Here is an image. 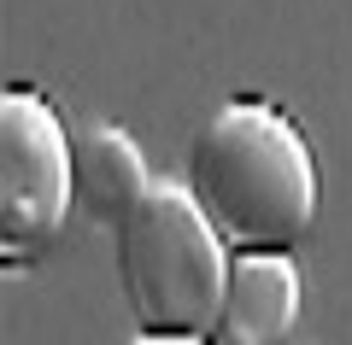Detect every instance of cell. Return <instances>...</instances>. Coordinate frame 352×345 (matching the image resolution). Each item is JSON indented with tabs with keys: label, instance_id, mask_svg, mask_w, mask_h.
<instances>
[{
	"label": "cell",
	"instance_id": "1",
	"mask_svg": "<svg viewBox=\"0 0 352 345\" xmlns=\"http://www.w3.org/2000/svg\"><path fill=\"white\" fill-rule=\"evenodd\" d=\"M182 187L229 252H294L317 222L323 182L300 123L270 99H229L188 147Z\"/></svg>",
	"mask_w": 352,
	"mask_h": 345
},
{
	"label": "cell",
	"instance_id": "2",
	"mask_svg": "<svg viewBox=\"0 0 352 345\" xmlns=\"http://www.w3.org/2000/svg\"><path fill=\"white\" fill-rule=\"evenodd\" d=\"M118 240V287L135 333L159 340H217L229 258L206 211L182 182H153V193L112 228Z\"/></svg>",
	"mask_w": 352,
	"mask_h": 345
},
{
	"label": "cell",
	"instance_id": "3",
	"mask_svg": "<svg viewBox=\"0 0 352 345\" xmlns=\"http://www.w3.org/2000/svg\"><path fill=\"white\" fill-rule=\"evenodd\" d=\"M76 211V141L47 94H0V263L30 270Z\"/></svg>",
	"mask_w": 352,
	"mask_h": 345
},
{
	"label": "cell",
	"instance_id": "4",
	"mask_svg": "<svg viewBox=\"0 0 352 345\" xmlns=\"http://www.w3.org/2000/svg\"><path fill=\"white\" fill-rule=\"evenodd\" d=\"M300 263L294 252H235L223 287L217 345H288L300 322Z\"/></svg>",
	"mask_w": 352,
	"mask_h": 345
},
{
	"label": "cell",
	"instance_id": "5",
	"mask_svg": "<svg viewBox=\"0 0 352 345\" xmlns=\"http://www.w3.org/2000/svg\"><path fill=\"white\" fill-rule=\"evenodd\" d=\"M147 193H153L147 152H141L118 123H94V129L76 135V205L94 222L118 228Z\"/></svg>",
	"mask_w": 352,
	"mask_h": 345
},
{
	"label": "cell",
	"instance_id": "6",
	"mask_svg": "<svg viewBox=\"0 0 352 345\" xmlns=\"http://www.w3.org/2000/svg\"><path fill=\"white\" fill-rule=\"evenodd\" d=\"M129 345H217V340H159V333H135Z\"/></svg>",
	"mask_w": 352,
	"mask_h": 345
}]
</instances>
